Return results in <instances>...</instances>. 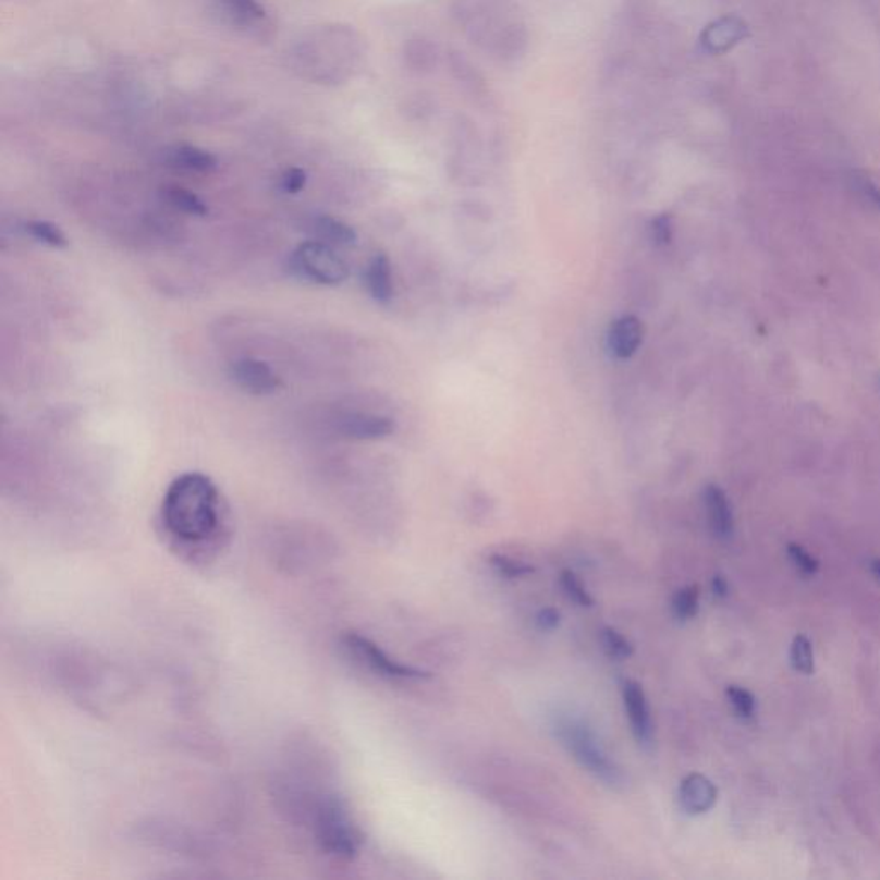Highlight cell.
Segmentation results:
<instances>
[{"label": "cell", "instance_id": "obj_1", "mask_svg": "<svg viewBox=\"0 0 880 880\" xmlns=\"http://www.w3.org/2000/svg\"><path fill=\"white\" fill-rule=\"evenodd\" d=\"M169 537L183 546H201L219 534L220 496L204 473H183L171 481L160 508Z\"/></svg>", "mask_w": 880, "mask_h": 880}, {"label": "cell", "instance_id": "obj_2", "mask_svg": "<svg viewBox=\"0 0 880 880\" xmlns=\"http://www.w3.org/2000/svg\"><path fill=\"white\" fill-rule=\"evenodd\" d=\"M356 41L346 26H318L294 47V71L320 85H338L347 78L359 56Z\"/></svg>", "mask_w": 880, "mask_h": 880}, {"label": "cell", "instance_id": "obj_3", "mask_svg": "<svg viewBox=\"0 0 880 880\" xmlns=\"http://www.w3.org/2000/svg\"><path fill=\"white\" fill-rule=\"evenodd\" d=\"M554 730L558 738L583 769H587L608 786L618 787L623 784L620 767L609 757L596 731L587 721L566 713L555 719Z\"/></svg>", "mask_w": 880, "mask_h": 880}, {"label": "cell", "instance_id": "obj_4", "mask_svg": "<svg viewBox=\"0 0 880 880\" xmlns=\"http://www.w3.org/2000/svg\"><path fill=\"white\" fill-rule=\"evenodd\" d=\"M314 838L318 848L338 860H353L362 846L358 828L341 799L323 796L314 808Z\"/></svg>", "mask_w": 880, "mask_h": 880}, {"label": "cell", "instance_id": "obj_5", "mask_svg": "<svg viewBox=\"0 0 880 880\" xmlns=\"http://www.w3.org/2000/svg\"><path fill=\"white\" fill-rule=\"evenodd\" d=\"M288 267L294 278L318 285H339L350 278V267L334 246L323 241H305L291 252Z\"/></svg>", "mask_w": 880, "mask_h": 880}, {"label": "cell", "instance_id": "obj_6", "mask_svg": "<svg viewBox=\"0 0 880 880\" xmlns=\"http://www.w3.org/2000/svg\"><path fill=\"white\" fill-rule=\"evenodd\" d=\"M343 644L351 656L355 657L363 665H367L374 673L379 674V676L389 677V680H424V677H428V673H425L421 669L401 664L398 660L391 659L376 641H371L367 636L358 635V633H347V635H344Z\"/></svg>", "mask_w": 880, "mask_h": 880}, {"label": "cell", "instance_id": "obj_7", "mask_svg": "<svg viewBox=\"0 0 880 880\" xmlns=\"http://www.w3.org/2000/svg\"><path fill=\"white\" fill-rule=\"evenodd\" d=\"M229 377L241 391L252 395H270L281 391L282 380L269 363L257 358H241L229 367Z\"/></svg>", "mask_w": 880, "mask_h": 880}, {"label": "cell", "instance_id": "obj_8", "mask_svg": "<svg viewBox=\"0 0 880 880\" xmlns=\"http://www.w3.org/2000/svg\"><path fill=\"white\" fill-rule=\"evenodd\" d=\"M219 8L229 25L252 37L267 38L272 32L269 14L258 0H219Z\"/></svg>", "mask_w": 880, "mask_h": 880}, {"label": "cell", "instance_id": "obj_9", "mask_svg": "<svg viewBox=\"0 0 880 880\" xmlns=\"http://www.w3.org/2000/svg\"><path fill=\"white\" fill-rule=\"evenodd\" d=\"M623 701L636 742L641 746L650 745L652 743V718H650L647 697H645L640 683L632 680L624 681Z\"/></svg>", "mask_w": 880, "mask_h": 880}, {"label": "cell", "instance_id": "obj_10", "mask_svg": "<svg viewBox=\"0 0 880 880\" xmlns=\"http://www.w3.org/2000/svg\"><path fill=\"white\" fill-rule=\"evenodd\" d=\"M338 430L347 439L377 440L391 436L395 430V425L388 416L350 413L339 420Z\"/></svg>", "mask_w": 880, "mask_h": 880}, {"label": "cell", "instance_id": "obj_11", "mask_svg": "<svg viewBox=\"0 0 880 880\" xmlns=\"http://www.w3.org/2000/svg\"><path fill=\"white\" fill-rule=\"evenodd\" d=\"M718 802V787L706 775L689 774L681 781V808L689 816H701L712 810Z\"/></svg>", "mask_w": 880, "mask_h": 880}, {"label": "cell", "instance_id": "obj_12", "mask_svg": "<svg viewBox=\"0 0 880 880\" xmlns=\"http://www.w3.org/2000/svg\"><path fill=\"white\" fill-rule=\"evenodd\" d=\"M644 341V323L640 318L624 315L609 327V350L615 358H630L635 355Z\"/></svg>", "mask_w": 880, "mask_h": 880}, {"label": "cell", "instance_id": "obj_13", "mask_svg": "<svg viewBox=\"0 0 880 880\" xmlns=\"http://www.w3.org/2000/svg\"><path fill=\"white\" fill-rule=\"evenodd\" d=\"M704 504H706L707 520L710 530L721 540H728L734 534L733 511L724 490L718 486H707L704 490Z\"/></svg>", "mask_w": 880, "mask_h": 880}, {"label": "cell", "instance_id": "obj_14", "mask_svg": "<svg viewBox=\"0 0 880 880\" xmlns=\"http://www.w3.org/2000/svg\"><path fill=\"white\" fill-rule=\"evenodd\" d=\"M166 162L181 171L198 172V174H208L219 168V162L213 154L195 147V145H175V147L169 148L166 151Z\"/></svg>", "mask_w": 880, "mask_h": 880}, {"label": "cell", "instance_id": "obj_15", "mask_svg": "<svg viewBox=\"0 0 880 880\" xmlns=\"http://www.w3.org/2000/svg\"><path fill=\"white\" fill-rule=\"evenodd\" d=\"M365 285H367L371 300H376L380 305H388L394 296L391 261L383 253H377L376 257L368 261L367 270H365Z\"/></svg>", "mask_w": 880, "mask_h": 880}, {"label": "cell", "instance_id": "obj_16", "mask_svg": "<svg viewBox=\"0 0 880 880\" xmlns=\"http://www.w3.org/2000/svg\"><path fill=\"white\" fill-rule=\"evenodd\" d=\"M310 229L318 241H323V243L334 246V248L353 246L358 240L355 229L343 222V220L335 219V217L317 216L311 220Z\"/></svg>", "mask_w": 880, "mask_h": 880}, {"label": "cell", "instance_id": "obj_17", "mask_svg": "<svg viewBox=\"0 0 880 880\" xmlns=\"http://www.w3.org/2000/svg\"><path fill=\"white\" fill-rule=\"evenodd\" d=\"M746 28L742 21L734 20V17H725V20L713 23L712 26L706 29L701 44L706 46L710 52H722L738 44L745 37Z\"/></svg>", "mask_w": 880, "mask_h": 880}, {"label": "cell", "instance_id": "obj_18", "mask_svg": "<svg viewBox=\"0 0 880 880\" xmlns=\"http://www.w3.org/2000/svg\"><path fill=\"white\" fill-rule=\"evenodd\" d=\"M162 198L166 204L171 205L178 212L188 213V216L205 217L208 213L207 204L200 196L181 186H168L162 190Z\"/></svg>", "mask_w": 880, "mask_h": 880}, {"label": "cell", "instance_id": "obj_19", "mask_svg": "<svg viewBox=\"0 0 880 880\" xmlns=\"http://www.w3.org/2000/svg\"><path fill=\"white\" fill-rule=\"evenodd\" d=\"M23 229L32 240L37 241L40 245L49 246V248L62 249L70 245L62 229L49 220H29Z\"/></svg>", "mask_w": 880, "mask_h": 880}, {"label": "cell", "instance_id": "obj_20", "mask_svg": "<svg viewBox=\"0 0 880 880\" xmlns=\"http://www.w3.org/2000/svg\"><path fill=\"white\" fill-rule=\"evenodd\" d=\"M790 662L796 673L805 674V676L814 674V671H816V656H814V647H811L807 636L798 635L793 638Z\"/></svg>", "mask_w": 880, "mask_h": 880}, {"label": "cell", "instance_id": "obj_21", "mask_svg": "<svg viewBox=\"0 0 880 880\" xmlns=\"http://www.w3.org/2000/svg\"><path fill=\"white\" fill-rule=\"evenodd\" d=\"M700 609V591L698 587H685L676 591L673 599V612L680 621H689Z\"/></svg>", "mask_w": 880, "mask_h": 880}, {"label": "cell", "instance_id": "obj_22", "mask_svg": "<svg viewBox=\"0 0 880 880\" xmlns=\"http://www.w3.org/2000/svg\"><path fill=\"white\" fill-rule=\"evenodd\" d=\"M559 582H561V588H563L571 602H575L579 608H591L594 606V599H591L587 588L583 585L582 579L573 571L564 570Z\"/></svg>", "mask_w": 880, "mask_h": 880}, {"label": "cell", "instance_id": "obj_23", "mask_svg": "<svg viewBox=\"0 0 880 880\" xmlns=\"http://www.w3.org/2000/svg\"><path fill=\"white\" fill-rule=\"evenodd\" d=\"M600 644H602L603 650L608 652L609 657L612 659H630L633 656V645L630 644L628 638L626 636L621 635L618 630L614 628H603L600 632Z\"/></svg>", "mask_w": 880, "mask_h": 880}, {"label": "cell", "instance_id": "obj_24", "mask_svg": "<svg viewBox=\"0 0 880 880\" xmlns=\"http://www.w3.org/2000/svg\"><path fill=\"white\" fill-rule=\"evenodd\" d=\"M490 566L496 570L498 575L505 576V578H523V576L531 575L535 571L534 566L525 563V561H518V559L501 554H493L490 558Z\"/></svg>", "mask_w": 880, "mask_h": 880}, {"label": "cell", "instance_id": "obj_25", "mask_svg": "<svg viewBox=\"0 0 880 880\" xmlns=\"http://www.w3.org/2000/svg\"><path fill=\"white\" fill-rule=\"evenodd\" d=\"M725 697H728L731 707H733L734 712L738 713L740 718H754L755 712H757V700L748 689L742 688V686H728Z\"/></svg>", "mask_w": 880, "mask_h": 880}, {"label": "cell", "instance_id": "obj_26", "mask_svg": "<svg viewBox=\"0 0 880 880\" xmlns=\"http://www.w3.org/2000/svg\"><path fill=\"white\" fill-rule=\"evenodd\" d=\"M787 558L796 570L805 576L817 575L820 564L814 555L808 554L807 550L803 549L798 543H790L786 547Z\"/></svg>", "mask_w": 880, "mask_h": 880}, {"label": "cell", "instance_id": "obj_27", "mask_svg": "<svg viewBox=\"0 0 880 880\" xmlns=\"http://www.w3.org/2000/svg\"><path fill=\"white\" fill-rule=\"evenodd\" d=\"M306 172L300 168L285 169L279 178V190L285 195H296L305 190Z\"/></svg>", "mask_w": 880, "mask_h": 880}, {"label": "cell", "instance_id": "obj_28", "mask_svg": "<svg viewBox=\"0 0 880 880\" xmlns=\"http://www.w3.org/2000/svg\"><path fill=\"white\" fill-rule=\"evenodd\" d=\"M650 234H652V240L656 241L657 245H668L671 237H673V220H671V216L664 213V216L656 217L652 224H650Z\"/></svg>", "mask_w": 880, "mask_h": 880}, {"label": "cell", "instance_id": "obj_29", "mask_svg": "<svg viewBox=\"0 0 880 880\" xmlns=\"http://www.w3.org/2000/svg\"><path fill=\"white\" fill-rule=\"evenodd\" d=\"M559 620H561V615L555 609L546 608L542 611H538L537 614V626L543 632H550V630L558 628Z\"/></svg>", "mask_w": 880, "mask_h": 880}, {"label": "cell", "instance_id": "obj_30", "mask_svg": "<svg viewBox=\"0 0 880 880\" xmlns=\"http://www.w3.org/2000/svg\"><path fill=\"white\" fill-rule=\"evenodd\" d=\"M858 186H860L861 192H864L865 195H867L868 198H870V200L873 201V204H877L880 207V188H879V186H876V184H873L872 181L865 180V178H864V180H860V183H858Z\"/></svg>", "mask_w": 880, "mask_h": 880}, {"label": "cell", "instance_id": "obj_31", "mask_svg": "<svg viewBox=\"0 0 880 880\" xmlns=\"http://www.w3.org/2000/svg\"><path fill=\"white\" fill-rule=\"evenodd\" d=\"M712 591L713 596L719 597V599H724V597H728V594H730V585H728V579H725L722 575L713 576Z\"/></svg>", "mask_w": 880, "mask_h": 880}, {"label": "cell", "instance_id": "obj_32", "mask_svg": "<svg viewBox=\"0 0 880 880\" xmlns=\"http://www.w3.org/2000/svg\"><path fill=\"white\" fill-rule=\"evenodd\" d=\"M870 571H872V575L880 582V558L870 561Z\"/></svg>", "mask_w": 880, "mask_h": 880}]
</instances>
